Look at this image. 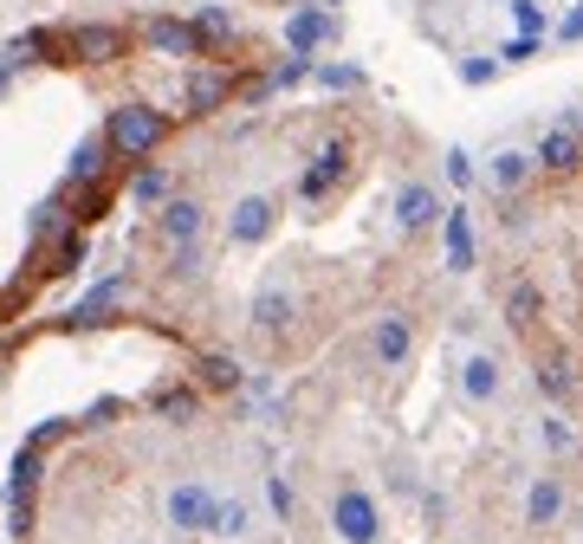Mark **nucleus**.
<instances>
[{"mask_svg": "<svg viewBox=\"0 0 583 544\" xmlns=\"http://www.w3.org/2000/svg\"><path fill=\"white\" fill-rule=\"evenodd\" d=\"M162 137H169V117L150 111V104H123V111H111V123H104V143H111L117 155H150Z\"/></svg>", "mask_w": 583, "mask_h": 544, "instance_id": "obj_1", "label": "nucleus"}, {"mask_svg": "<svg viewBox=\"0 0 583 544\" xmlns=\"http://www.w3.org/2000/svg\"><path fill=\"white\" fill-rule=\"evenodd\" d=\"M331 532L344 544H376L383 538V512H376V500H370L363 486H338V500H331Z\"/></svg>", "mask_w": 583, "mask_h": 544, "instance_id": "obj_2", "label": "nucleus"}, {"mask_svg": "<svg viewBox=\"0 0 583 544\" xmlns=\"http://www.w3.org/2000/svg\"><path fill=\"white\" fill-rule=\"evenodd\" d=\"M169 525L175 532H214V512H221V493L208 486V480H182V486H169Z\"/></svg>", "mask_w": 583, "mask_h": 544, "instance_id": "obj_3", "label": "nucleus"}, {"mask_svg": "<svg viewBox=\"0 0 583 544\" xmlns=\"http://www.w3.org/2000/svg\"><path fill=\"white\" fill-rule=\"evenodd\" d=\"M272 228H279V201H272V194H240V201H233V214H228L233 246H260Z\"/></svg>", "mask_w": 583, "mask_h": 544, "instance_id": "obj_4", "label": "nucleus"}, {"mask_svg": "<svg viewBox=\"0 0 583 544\" xmlns=\"http://www.w3.org/2000/svg\"><path fill=\"white\" fill-rule=\"evenodd\" d=\"M59 46H66L72 59L111 66V59H123V52H130V33H123V27H66V33H59Z\"/></svg>", "mask_w": 583, "mask_h": 544, "instance_id": "obj_5", "label": "nucleus"}, {"mask_svg": "<svg viewBox=\"0 0 583 544\" xmlns=\"http://www.w3.org/2000/svg\"><path fill=\"white\" fill-rule=\"evenodd\" d=\"M461 389H466V402H500V389H505V370H500V356H486V350H473L461 363Z\"/></svg>", "mask_w": 583, "mask_h": 544, "instance_id": "obj_6", "label": "nucleus"}, {"mask_svg": "<svg viewBox=\"0 0 583 544\" xmlns=\"http://www.w3.org/2000/svg\"><path fill=\"white\" fill-rule=\"evenodd\" d=\"M331 33H338L331 7H292V20H285V39H292V52H299V59H305L311 46H324Z\"/></svg>", "mask_w": 583, "mask_h": 544, "instance_id": "obj_7", "label": "nucleus"}, {"mask_svg": "<svg viewBox=\"0 0 583 544\" xmlns=\"http://www.w3.org/2000/svg\"><path fill=\"white\" fill-rule=\"evenodd\" d=\"M201 228H208V208H201V201H169V208H162V240H169V246H194V240H201Z\"/></svg>", "mask_w": 583, "mask_h": 544, "instance_id": "obj_8", "label": "nucleus"}, {"mask_svg": "<svg viewBox=\"0 0 583 544\" xmlns=\"http://www.w3.org/2000/svg\"><path fill=\"white\" fill-rule=\"evenodd\" d=\"M434 214H441V201H434V189H428V182H409V189L395 194V221H402V233L434 228Z\"/></svg>", "mask_w": 583, "mask_h": 544, "instance_id": "obj_9", "label": "nucleus"}, {"mask_svg": "<svg viewBox=\"0 0 583 544\" xmlns=\"http://www.w3.org/2000/svg\"><path fill=\"white\" fill-rule=\"evenodd\" d=\"M409 350H415V324H409L402 311H389L383 324H376V363H383V370H395Z\"/></svg>", "mask_w": 583, "mask_h": 544, "instance_id": "obj_10", "label": "nucleus"}, {"mask_svg": "<svg viewBox=\"0 0 583 544\" xmlns=\"http://www.w3.org/2000/svg\"><path fill=\"white\" fill-rule=\"evenodd\" d=\"M344 175H350V150H344V143H331V150H324V155H318V162L305 169V182H299V194H311V201H318L324 189H338Z\"/></svg>", "mask_w": 583, "mask_h": 544, "instance_id": "obj_11", "label": "nucleus"}, {"mask_svg": "<svg viewBox=\"0 0 583 544\" xmlns=\"http://www.w3.org/2000/svg\"><path fill=\"white\" fill-rule=\"evenodd\" d=\"M143 39H150L155 52H175V59H194V52H201L194 27H189V20H169V13H162V20H150V27H143Z\"/></svg>", "mask_w": 583, "mask_h": 544, "instance_id": "obj_12", "label": "nucleus"}, {"mask_svg": "<svg viewBox=\"0 0 583 544\" xmlns=\"http://www.w3.org/2000/svg\"><path fill=\"white\" fill-rule=\"evenodd\" d=\"M532 162H539V169H551V175H571V169L583 162L577 130H551V137L539 143V155H532Z\"/></svg>", "mask_w": 583, "mask_h": 544, "instance_id": "obj_13", "label": "nucleus"}, {"mask_svg": "<svg viewBox=\"0 0 583 544\" xmlns=\"http://www.w3.org/2000/svg\"><path fill=\"white\" fill-rule=\"evenodd\" d=\"M525 518H532V525H557V518H564V486H557V473H539V480H532Z\"/></svg>", "mask_w": 583, "mask_h": 544, "instance_id": "obj_14", "label": "nucleus"}, {"mask_svg": "<svg viewBox=\"0 0 583 544\" xmlns=\"http://www.w3.org/2000/svg\"><path fill=\"white\" fill-rule=\"evenodd\" d=\"M228 91H233V72H194L189 78V117L221 111V104H228Z\"/></svg>", "mask_w": 583, "mask_h": 544, "instance_id": "obj_15", "label": "nucleus"}, {"mask_svg": "<svg viewBox=\"0 0 583 544\" xmlns=\"http://www.w3.org/2000/svg\"><path fill=\"white\" fill-rule=\"evenodd\" d=\"M253 324L260 331H285L292 324V292L272 279V285H260V299H253Z\"/></svg>", "mask_w": 583, "mask_h": 544, "instance_id": "obj_16", "label": "nucleus"}, {"mask_svg": "<svg viewBox=\"0 0 583 544\" xmlns=\"http://www.w3.org/2000/svg\"><path fill=\"white\" fill-rule=\"evenodd\" d=\"M189 27H194V39H201V46H233V33H240L228 7H201V13H194Z\"/></svg>", "mask_w": 583, "mask_h": 544, "instance_id": "obj_17", "label": "nucleus"}, {"mask_svg": "<svg viewBox=\"0 0 583 544\" xmlns=\"http://www.w3.org/2000/svg\"><path fill=\"white\" fill-rule=\"evenodd\" d=\"M104 155H111L104 137H84V143L72 150V182H98V175H104Z\"/></svg>", "mask_w": 583, "mask_h": 544, "instance_id": "obj_18", "label": "nucleus"}, {"mask_svg": "<svg viewBox=\"0 0 583 544\" xmlns=\"http://www.w3.org/2000/svg\"><path fill=\"white\" fill-rule=\"evenodd\" d=\"M532 169H539V162H532L525 150H500V155H493V189H519Z\"/></svg>", "mask_w": 583, "mask_h": 544, "instance_id": "obj_19", "label": "nucleus"}, {"mask_svg": "<svg viewBox=\"0 0 583 544\" xmlns=\"http://www.w3.org/2000/svg\"><path fill=\"white\" fill-rule=\"evenodd\" d=\"M155 415H162V422H189V415H201V389H169V395L155 402Z\"/></svg>", "mask_w": 583, "mask_h": 544, "instance_id": "obj_20", "label": "nucleus"}, {"mask_svg": "<svg viewBox=\"0 0 583 544\" xmlns=\"http://www.w3.org/2000/svg\"><path fill=\"white\" fill-rule=\"evenodd\" d=\"M448 253H454V272H466V260H473V240H466V214H461V208L448 214Z\"/></svg>", "mask_w": 583, "mask_h": 544, "instance_id": "obj_21", "label": "nucleus"}, {"mask_svg": "<svg viewBox=\"0 0 583 544\" xmlns=\"http://www.w3.org/2000/svg\"><path fill=\"white\" fill-rule=\"evenodd\" d=\"M539 389L544 395H571V363H564V356H544L539 363Z\"/></svg>", "mask_w": 583, "mask_h": 544, "instance_id": "obj_22", "label": "nucleus"}, {"mask_svg": "<svg viewBox=\"0 0 583 544\" xmlns=\"http://www.w3.org/2000/svg\"><path fill=\"white\" fill-rule=\"evenodd\" d=\"M59 228H66V201L52 194V201H39V214H33V240H52Z\"/></svg>", "mask_w": 583, "mask_h": 544, "instance_id": "obj_23", "label": "nucleus"}, {"mask_svg": "<svg viewBox=\"0 0 583 544\" xmlns=\"http://www.w3.org/2000/svg\"><path fill=\"white\" fill-rule=\"evenodd\" d=\"M214 532H221V538H240V532H247V500H221V512H214Z\"/></svg>", "mask_w": 583, "mask_h": 544, "instance_id": "obj_24", "label": "nucleus"}, {"mask_svg": "<svg viewBox=\"0 0 583 544\" xmlns=\"http://www.w3.org/2000/svg\"><path fill=\"white\" fill-rule=\"evenodd\" d=\"M505 318H512L519 331H525V324H539V292H532V285H519V292H512V305H505Z\"/></svg>", "mask_w": 583, "mask_h": 544, "instance_id": "obj_25", "label": "nucleus"}, {"mask_svg": "<svg viewBox=\"0 0 583 544\" xmlns=\"http://www.w3.org/2000/svg\"><path fill=\"white\" fill-rule=\"evenodd\" d=\"M201 383H208V389H233V383H240V370H233L228 356H208V363H201Z\"/></svg>", "mask_w": 583, "mask_h": 544, "instance_id": "obj_26", "label": "nucleus"}, {"mask_svg": "<svg viewBox=\"0 0 583 544\" xmlns=\"http://www.w3.org/2000/svg\"><path fill=\"white\" fill-rule=\"evenodd\" d=\"M267 500H272V512H279V518H292V486H285L279 473L267 480Z\"/></svg>", "mask_w": 583, "mask_h": 544, "instance_id": "obj_27", "label": "nucleus"}, {"mask_svg": "<svg viewBox=\"0 0 583 544\" xmlns=\"http://www.w3.org/2000/svg\"><path fill=\"white\" fill-rule=\"evenodd\" d=\"M493 72H500L493 59H466V66H461V78H466V84H493Z\"/></svg>", "mask_w": 583, "mask_h": 544, "instance_id": "obj_28", "label": "nucleus"}, {"mask_svg": "<svg viewBox=\"0 0 583 544\" xmlns=\"http://www.w3.org/2000/svg\"><path fill=\"white\" fill-rule=\"evenodd\" d=\"M162 189H169V182H162V169H150V175H137V201H155Z\"/></svg>", "mask_w": 583, "mask_h": 544, "instance_id": "obj_29", "label": "nucleus"}, {"mask_svg": "<svg viewBox=\"0 0 583 544\" xmlns=\"http://www.w3.org/2000/svg\"><path fill=\"white\" fill-rule=\"evenodd\" d=\"M544 447H557V454H564V447H571V427H564V422H544Z\"/></svg>", "mask_w": 583, "mask_h": 544, "instance_id": "obj_30", "label": "nucleus"}, {"mask_svg": "<svg viewBox=\"0 0 583 544\" xmlns=\"http://www.w3.org/2000/svg\"><path fill=\"white\" fill-rule=\"evenodd\" d=\"M448 175H454V182H473V162H466L461 150H448Z\"/></svg>", "mask_w": 583, "mask_h": 544, "instance_id": "obj_31", "label": "nucleus"}, {"mask_svg": "<svg viewBox=\"0 0 583 544\" xmlns=\"http://www.w3.org/2000/svg\"><path fill=\"white\" fill-rule=\"evenodd\" d=\"M557 33H564V39H583V7L571 13V20H564V27H557Z\"/></svg>", "mask_w": 583, "mask_h": 544, "instance_id": "obj_32", "label": "nucleus"}]
</instances>
